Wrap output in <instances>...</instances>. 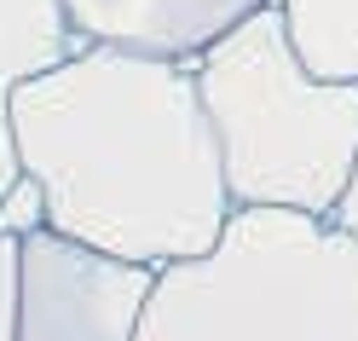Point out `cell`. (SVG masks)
<instances>
[{
    "label": "cell",
    "instance_id": "8992f818",
    "mask_svg": "<svg viewBox=\"0 0 358 341\" xmlns=\"http://www.w3.org/2000/svg\"><path fill=\"white\" fill-rule=\"evenodd\" d=\"M81 47L76 24L64 18V0H0V191L17 174V139H12V99L29 76L52 70Z\"/></svg>",
    "mask_w": 358,
    "mask_h": 341
},
{
    "label": "cell",
    "instance_id": "ba28073f",
    "mask_svg": "<svg viewBox=\"0 0 358 341\" xmlns=\"http://www.w3.org/2000/svg\"><path fill=\"white\" fill-rule=\"evenodd\" d=\"M41 225H52V214H47V186H41L35 174H17L6 191H0V232L6 237H35Z\"/></svg>",
    "mask_w": 358,
    "mask_h": 341
},
{
    "label": "cell",
    "instance_id": "277c9868",
    "mask_svg": "<svg viewBox=\"0 0 358 341\" xmlns=\"http://www.w3.org/2000/svg\"><path fill=\"white\" fill-rule=\"evenodd\" d=\"M162 272L41 225L17 243V341H139Z\"/></svg>",
    "mask_w": 358,
    "mask_h": 341
},
{
    "label": "cell",
    "instance_id": "3957f363",
    "mask_svg": "<svg viewBox=\"0 0 358 341\" xmlns=\"http://www.w3.org/2000/svg\"><path fill=\"white\" fill-rule=\"evenodd\" d=\"M139 341H358V237L324 214L231 209L208 255L162 266Z\"/></svg>",
    "mask_w": 358,
    "mask_h": 341
},
{
    "label": "cell",
    "instance_id": "6da1fadb",
    "mask_svg": "<svg viewBox=\"0 0 358 341\" xmlns=\"http://www.w3.org/2000/svg\"><path fill=\"white\" fill-rule=\"evenodd\" d=\"M12 139L52 232L156 272L208 255L237 209L191 58L81 41L17 87Z\"/></svg>",
    "mask_w": 358,
    "mask_h": 341
},
{
    "label": "cell",
    "instance_id": "9c48e42d",
    "mask_svg": "<svg viewBox=\"0 0 358 341\" xmlns=\"http://www.w3.org/2000/svg\"><path fill=\"white\" fill-rule=\"evenodd\" d=\"M0 341H17V237L0 232Z\"/></svg>",
    "mask_w": 358,
    "mask_h": 341
},
{
    "label": "cell",
    "instance_id": "52a82bcc",
    "mask_svg": "<svg viewBox=\"0 0 358 341\" xmlns=\"http://www.w3.org/2000/svg\"><path fill=\"white\" fill-rule=\"evenodd\" d=\"M295 53L329 81H358V0H272Z\"/></svg>",
    "mask_w": 358,
    "mask_h": 341
},
{
    "label": "cell",
    "instance_id": "30bf717a",
    "mask_svg": "<svg viewBox=\"0 0 358 341\" xmlns=\"http://www.w3.org/2000/svg\"><path fill=\"white\" fill-rule=\"evenodd\" d=\"M335 225H341L347 237H358V168H352V179H347V191H341V202H335V214H329Z\"/></svg>",
    "mask_w": 358,
    "mask_h": 341
},
{
    "label": "cell",
    "instance_id": "5b68a950",
    "mask_svg": "<svg viewBox=\"0 0 358 341\" xmlns=\"http://www.w3.org/2000/svg\"><path fill=\"white\" fill-rule=\"evenodd\" d=\"M260 6L272 0H64V18L81 41H110L156 58H196Z\"/></svg>",
    "mask_w": 358,
    "mask_h": 341
},
{
    "label": "cell",
    "instance_id": "7a4b0ae2",
    "mask_svg": "<svg viewBox=\"0 0 358 341\" xmlns=\"http://www.w3.org/2000/svg\"><path fill=\"white\" fill-rule=\"evenodd\" d=\"M237 209L335 214L358 168V81H329L295 53L278 6L249 12L191 58Z\"/></svg>",
    "mask_w": 358,
    "mask_h": 341
}]
</instances>
